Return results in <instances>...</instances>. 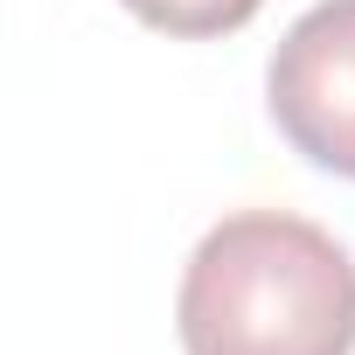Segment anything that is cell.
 <instances>
[{
	"instance_id": "1",
	"label": "cell",
	"mask_w": 355,
	"mask_h": 355,
	"mask_svg": "<svg viewBox=\"0 0 355 355\" xmlns=\"http://www.w3.org/2000/svg\"><path fill=\"white\" fill-rule=\"evenodd\" d=\"M189 355H355V258L293 209L223 216L174 300Z\"/></svg>"
},
{
	"instance_id": "2",
	"label": "cell",
	"mask_w": 355,
	"mask_h": 355,
	"mask_svg": "<svg viewBox=\"0 0 355 355\" xmlns=\"http://www.w3.org/2000/svg\"><path fill=\"white\" fill-rule=\"evenodd\" d=\"M265 105L293 153L355 182V0H320L279 35Z\"/></svg>"
},
{
	"instance_id": "3",
	"label": "cell",
	"mask_w": 355,
	"mask_h": 355,
	"mask_svg": "<svg viewBox=\"0 0 355 355\" xmlns=\"http://www.w3.org/2000/svg\"><path fill=\"white\" fill-rule=\"evenodd\" d=\"M265 0H125V15H139L146 28L160 35H182V42H209V35H230L244 28Z\"/></svg>"
}]
</instances>
